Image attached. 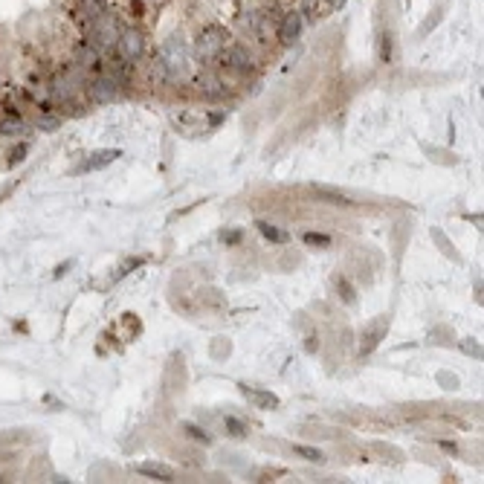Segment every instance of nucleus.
<instances>
[{
    "instance_id": "obj_1",
    "label": "nucleus",
    "mask_w": 484,
    "mask_h": 484,
    "mask_svg": "<svg viewBox=\"0 0 484 484\" xmlns=\"http://www.w3.org/2000/svg\"><path fill=\"white\" fill-rule=\"evenodd\" d=\"M85 32H87V41L102 52V50H113L116 47V38H119L122 27H119V21H116V15H110L105 9L93 24L85 27Z\"/></svg>"
},
{
    "instance_id": "obj_2",
    "label": "nucleus",
    "mask_w": 484,
    "mask_h": 484,
    "mask_svg": "<svg viewBox=\"0 0 484 484\" xmlns=\"http://www.w3.org/2000/svg\"><path fill=\"white\" fill-rule=\"evenodd\" d=\"M113 50H116V58H119V61L131 64V61H137V58H142L145 38H142L140 29H122L119 38H116V47Z\"/></svg>"
},
{
    "instance_id": "obj_3",
    "label": "nucleus",
    "mask_w": 484,
    "mask_h": 484,
    "mask_svg": "<svg viewBox=\"0 0 484 484\" xmlns=\"http://www.w3.org/2000/svg\"><path fill=\"white\" fill-rule=\"evenodd\" d=\"M229 44V35L221 27H206L198 38V55L200 58H212V55H221V50Z\"/></svg>"
},
{
    "instance_id": "obj_4",
    "label": "nucleus",
    "mask_w": 484,
    "mask_h": 484,
    "mask_svg": "<svg viewBox=\"0 0 484 484\" xmlns=\"http://www.w3.org/2000/svg\"><path fill=\"white\" fill-rule=\"evenodd\" d=\"M221 58H223V64H226L229 70H238V73H247L249 67H253V55H249V50L241 47V44L223 47V50H221Z\"/></svg>"
},
{
    "instance_id": "obj_5",
    "label": "nucleus",
    "mask_w": 484,
    "mask_h": 484,
    "mask_svg": "<svg viewBox=\"0 0 484 484\" xmlns=\"http://www.w3.org/2000/svg\"><path fill=\"white\" fill-rule=\"evenodd\" d=\"M73 64L87 73V70H96L102 64V55H99V50H96L90 41H82V44H75V50H73Z\"/></svg>"
},
{
    "instance_id": "obj_6",
    "label": "nucleus",
    "mask_w": 484,
    "mask_h": 484,
    "mask_svg": "<svg viewBox=\"0 0 484 484\" xmlns=\"http://www.w3.org/2000/svg\"><path fill=\"white\" fill-rule=\"evenodd\" d=\"M299 32H302V15L299 12H287L281 21H279V29H276V35H279V41L284 44V47H290L299 38Z\"/></svg>"
},
{
    "instance_id": "obj_7",
    "label": "nucleus",
    "mask_w": 484,
    "mask_h": 484,
    "mask_svg": "<svg viewBox=\"0 0 484 484\" xmlns=\"http://www.w3.org/2000/svg\"><path fill=\"white\" fill-rule=\"evenodd\" d=\"M116 87H119V85H116L110 75H99V79H93L87 85V90H90V96L96 102H113L116 99Z\"/></svg>"
},
{
    "instance_id": "obj_8",
    "label": "nucleus",
    "mask_w": 484,
    "mask_h": 484,
    "mask_svg": "<svg viewBox=\"0 0 484 484\" xmlns=\"http://www.w3.org/2000/svg\"><path fill=\"white\" fill-rule=\"evenodd\" d=\"M249 27L256 29V35L261 38V41H270V35L279 29V17H276V12H258V15H253Z\"/></svg>"
},
{
    "instance_id": "obj_9",
    "label": "nucleus",
    "mask_w": 484,
    "mask_h": 484,
    "mask_svg": "<svg viewBox=\"0 0 484 484\" xmlns=\"http://www.w3.org/2000/svg\"><path fill=\"white\" fill-rule=\"evenodd\" d=\"M198 90L200 96H206V99H218V96H223V85L215 73H203L198 79Z\"/></svg>"
},
{
    "instance_id": "obj_10",
    "label": "nucleus",
    "mask_w": 484,
    "mask_h": 484,
    "mask_svg": "<svg viewBox=\"0 0 484 484\" xmlns=\"http://www.w3.org/2000/svg\"><path fill=\"white\" fill-rule=\"evenodd\" d=\"M241 392H244L249 400H256L258 406H267V409H270V406H279V397L270 395V392H256V389H249V386H241Z\"/></svg>"
},
{
    "instance_id": "obj_11",
    "label": "nucleus",
    "mask_w": 484,
    "mask_h": 484,
    "mask_svg": "<svg viewBox=\"0 0 484 484\" xmlns=\"http://www.w3.org/2000/svg\"><path fill=\"white\" fill-rule=\"evenodd\" d=\"M116 157H119V151H113V148H110V151H99L93 160H87L85 168H87V171H96V168H102V166H110Z\"/></svg>"
},
{
    "instance_id": "obj_12",
    "label": "nucleus",
    "mask_w": 484,
    "mask_h": 484,
    "mask_svg": "<svg viewBox=\"0 0 484 484\" xmlns=\"http://www.w3.org/2000/svg\"><path fill=\"white\" fill-rule=\"evenodd\" d=\"M148 75H151V82H168L171 79V70H168V64H166V58H157V61L151 64V70H148Z\"/></svg>"
},
{
    "instance_id": "obj_13",
    "label": "nucleus",
    "mask_w": 484,
    "mask_h": 484,
    "mask_svg": "<svg viewBox=\"0 0 484 484\" xmlns=\"http://www.w3.org/2000/svg\"><path fill=\"white\" fill-rule=\"evenodd\" d=\"M140 473L142 476H154L160 481H171V470L168 467H160V464H140Z\"/></svg>"
},
{
    "instance_id": "obj_14",
    "label": "nucleus",
    "mask_w": 484,
    "mask_h": 484,
    "mask_svg": "<svg viewBox=\"0 0 484 484\" xmlns=\"http://www.w3.org/2000/svg\"><path fill=\"white\" fill-rule=\"evenodd\" d=\"M258 229H261V235H264V238L276 241V244H284V241H287V232H284V229H276V226H270L267 221H261Z\"/></svg>"
},
{
    "instance_id": "obj_15",
    "label": "nucleus",
    "mask_w": 484,
    "mask_h": 484,
    "mask_svg": "<svg viewBox=\"0 0 484 484\" xmlns=\"http://www.w3.org/2000/svg\"><path fill=\"white\" fill-rule=\"evenodd\" d=\"M223 423H226L229 435H235V438H244V435H247V423H241V420H235V418H226Z\"/></svg>"
},
{
    "instance_id": "obj_16",
    "label": "nucleus",
    "mask_w": 484,
    "mask_h": 484,
    "mask_svg": "<svg viewBox=\"0 0 484 484\" xmlns=\"http://www.w3.org/2000/svg\"><path fill=\"white\" fill-rule=\"evenodd\" d=\"M302 241H305L307 247H328V244H331V238H328V235H316V232H307Z\"/></svg>"
},
{
    "instance_id": "obj_17",
    "label": "nucleus",
    "mask_w": 484,
    "mask_h": 484,
    "mask_svg": "<svg viewBox=\"0 0 484 484\" xmlns=\"http://www.w3.org/2000/svg\"><path fill=\"white\" fill-rule=\"evenodd\" d=\"M293 453H299L302 458H307V461H322L325 455L319 453V450H314V447H293Z\"/></svg>"
},
{
    "instance_id": "obj_18",
    "label": "nucleus",
    "mask_w": 484,
    "mask_h": 484,
    "mask_svg": "<svg viewBox=\"0 0 484 484\" xmlns=\"http://www.w3.org/2000/svg\"><path fill=\"white\" fill-rule=\"evenodd\" d=\"M21 128H24V122H21V119H6L3 125H0V131H3V133H17Z\"/></svg>"
}]
</instances>
